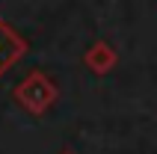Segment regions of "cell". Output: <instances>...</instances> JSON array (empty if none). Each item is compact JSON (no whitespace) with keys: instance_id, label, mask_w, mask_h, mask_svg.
Wrapping results in <instances>:
<instances>
[{"instance_id":"cell-1","label":"cell","mask_w":157,"mask_h":154,"mask_svg":"<svg viewBox=\"0 0 157 154\" xmlns=\"http://www.w3.org/2000/svg\"><path fill=\"white\" fill-rule=\"evenodd\" d=\"M15 53H18V42H15V36H9L6 30L0 27V68H3L9 60H15Z\"/></svg>"}]
</instances>
